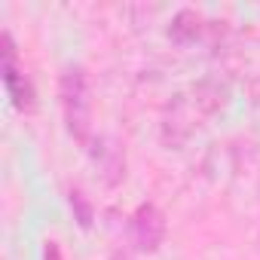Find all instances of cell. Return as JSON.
<instances>
[{"label":"cell","mask_w":260,"mask_h":260,"mask_svg":"<svg viewBox=\"0 0 260 260\" xmlns=\"http://www.w3.org/2000/svg\"><path fill=\"white\" fill-rule=\"evenodd\" d=\"M4 89H7V98L13 101L16 110L31 113V110L37 107L34 86H31V80L22 74V68L16 64V58H4Z\"/></svg>","instance_id":"277c9868"},{"label":"cell","mask_w":260,"mask_h":260,"mask_svg":"<svg viewBox=\"0 0 260 260\" xmlns=\"http://www.w3.org/2000/svg\"><path fill=\"white\" fill-rule=\"evenodd\" d=\"M110 260H132V257H128V254H119V251H116V254H113Z\"/></svg>","instance_id":"ba28073f"},{"label":"cell","mask_w":260,"mask_h":260,"mask_svg":"<svg viewBox=\"0 0 260 260\" xmlns=\"http://www.w3.org/2000/svg\"><path fill=\"white\" fill-rule=\"evenodd\" d=\"M58 95H61V113H64L68 135L80 144H89V138H92V98H89V77L80 64L64 68V74L58 80Z\"/></svg>","instance_id":"6da1fadb"},{"label":"cell","mask_w":260,"mask_h":260,"mask_svg":"<svg viewBox=\"0 0 260 260\" xmlns=\"http://www.w3.org/2000/svg\"><path fill=\"white\" fill-rule=\"evenodd\" d=\"M89 156H92V162L98 166L104 184L113 187V184H119V181L125 178V153H122V147H119L113 138H107V135L92 138Z\"/></svg>","instance_id":"3957f363"},{"label":"cell","mask_w":260,"mask_h":260,"mask_svg":"<svg viewBox=\"0 0 260 260\" xmlns=\"http://www.w3.org/2000/svg\"><path fill=\"white\" fill-rule=\"evenodd\" d=\"M68 202H71V211H74V220L83 226V230H89L92 223H95V205L89 202V196L80 190V187H74L71 193H68Z\"/></svg>","instance_id":"8992f818"},{"label":"cell","mask_w":260,"mask_h":260,"mask_svg":"<svg viewBox=\"0 0 260 260\" xmlns=\"http://www.w3.org/2000/svg\"><path fill=\"white\" fill-rule=\"evenodd\" d=\"M128 236H132V245L141 254L159 251V245L166 239V214L153 202H141L132 211V217H128Z\"/></svg>","instance_id":"7a4b0ae2"},{"label":"cell","mask_w":260,"mask_h":260,"mask_svg":"<svg viewBox=\"0 0 260 260\" xmlns=\"http://www.w3.org/2000/svg\"><path fill=\"white\" fill-rule=\"evenodd\" d=\"M202 31V16L196 10H181L175 19H172V28H169V37L175 43H193Z\"/></svg>","instance_id":"5b68a950"},{"label":"cell","mask_w":260,"mask_h":260,"mask_svg":"<svg viewBox=\"0 0 260 260\" xmlns=\"http://www.w3.org/2000/svg\"><path fill=\"white\" fill-rule=\"evenodd\" d=\"M43 260H61V248H58V242H46V248H43Z\"/></svg>","instance_id":"52a82bcc"}]
</instances>
